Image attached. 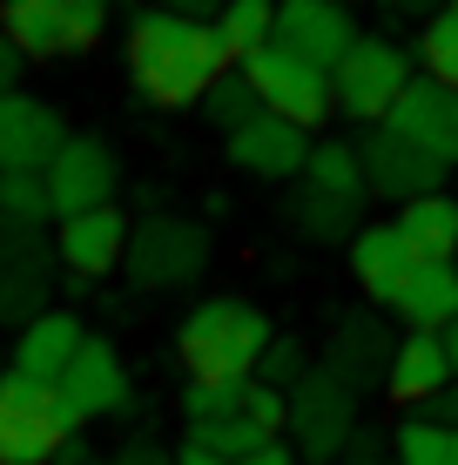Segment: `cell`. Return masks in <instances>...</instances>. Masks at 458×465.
Returning a JSON list of instances; mask_svg holds the SVG:
<instances>
[{
  "label": "cell",
  "mask_w": 458,
  "mask_h": 465,
  "mask_svg": "<svg viewBox=\"0 0 458 465\" xmlns=\"http://www.w3.org/2000/svg\"><path fill=\"white\" fill-rule=\"evenodd\" d=\"M129 74L155 108H189L229 74V54L210 21H182L155 7L129 27Z\"/></svg>",
  "instance_id": "cell-1"
},
{
  "label": "cell",
  "mask_w": 458,
  "mask_h": 465,
  "mask_svg": "<svg viewBox=\"0 0 458 465\" xmlns=\"http://www.w3.org/2000/svg\"><path fill=\"white\" fill-rule=\"evenodd\" d=\"M270 338H277V324L249 297H202L176 331V358H182L189 384H249Z\"/></svg>",
  "instance_id": "cell-2"
},
{
  "label": "cell",
  "mask_w": 458,
  "mask_h": 465,
  "mask_svg": "<svg viewBox=\"0 0 458 465\" xmlns=\"http://www.w3.org/2000/svg\"><path fill=\"white\" fill-rule=\"evenodd\" d=\"M135 291H182L210 270V230L196 216H176V210H155L129 230V256H122Z\"/></svg>",
  "instance_id": "cell-3"
},
{
  "label": "cell",
  "mask_w": 458,
  "mask_h": 465,
  "mask_svg": "<svg viewBox=\"0 0 458 465\" xmlns=\"http://www.w3.org/2000/svg\"><path fill=\"white\" fill-rule=\"evenodd\" d=\"M108 14H115V0H0V35L27 61H61L102 41Z\"/></svg>",
  "instance_id": "cell-4"
},
{
  "label": "cell",
  "mask_w": 458,
  "mask_h": 465,
  "mask_svg": "<svg viewBox=\"0 0 458 465\" xmlns=\"http://www.w3.org/2000/svg\"><path fill=\"white\" fill-rule=\"evenodd\" d=\"M412 82H418V68L391 35H357V47L337 61V74H330V94H337V115L377 128Z\"/></svg>",
  "instance_id": "cell-5"
},
{
  "label": "cell",
  "mask_w": 458,
  "mask_h": 465,
  "mask_svg": "<svg viewBox=\"0 0 458 465\" xmlns=\"http://www.w3.org/2000/svg\"><path fill=\"white\" fill-rule=\"evenodd\" d=\"M243 74L249 88H257V102H263V115H277V122H290V128H324L330 115H337V94H330V74L324 68H310L304 54H290L283 41H270L257 61H243Z\"/></svg>",
  "instance_id": "cell-6"
},
{
  "label": "cell",
  "mask_w": 458,
  "mask_h": 465,
  "mask_svg": "<svg viewBox=\"0 0 458 465\" xmlns=\"http://www.w3.org/2000/svg\"><path fill=\"white\" fill-rule=\"evenodd\" d=\"M290 452L297 459H317V465H337L344 445L357 439V391H344L324 364H310L304 378L290 384Z\"/></svg>",
  "instance_id": "cell-7"
},
{
  "label": "cell",
  "mask_w": 458,
  "mask_h": 465,
  "mask_svg": "<svg viewBox=\"0 0 458 465\" xmlns=\"http://www.w3.org/2000/svg\"><path fill=\"white\" fill-rule=\"evenodd\" d=\"M74 425L61 419V398L41 384L0 371V465H54L68 452Z\"/></svg>",
  "instance_id": "cell-8"
},
{
  "label": "cell",
  "mask_w": 458,
  "mask_h": 465,
  "mask_svg": "<svg viewBox=\"0 0 458 465\" xmlns=\"http://www.w3.org/2000/svg\"><path fill=\"white\" fill-rule=\"evenodd\" d=\"M54 236L21 230V223L0 216V324H34L54 297Z\"/></svg>",
  "instance_id": "cell-9"
},
{
  "label": "cell",
  "mask_w": 458,
  "mask_h": 465,
  "mask_svg": "<svg viewBox=\"0 0 458 465\" xmlns=\"http://www.w3.org/2000/svg\"><path fill=\"white\" fill-rule=\"evenodd\" d=\"M41 183H47V203H54V223H68V216H88L102 203H115L122 169H115V149L102 135H68L54 149V163L41 169Z\"/></svg>",
  "instance_id": "cell-10"
},
{
  "label": "cell",
  "mask_w": 458,
  "mask_h": 465,
  "mask_svg": "<svg viewBox=\"0 0 458 465\" xmlns=\"http://www.w3.org/2000/svg\"><path fill=\"white\" fill-rule=\"evenodd\" d=\"M391 358H398V344H391V324H385V311L357 303V311H337V317H330L324 371L337 378L344 391H377V384L391 378Z\"/></svg>",
  "instance_id": "cell-11"
},
{
  "label": "cell",
  "mask_w": 458,
  "mask_h": 465,
  "mask_svg": "<svg viewBox=\"0 0 458 465\" xmlns=\"http://www.w3.org/2000/svg\"><path fill=\"white\" fill-rule=\"evenodd\" d=\"M129 230H135V223L122 216V203H102V210L61 223V230H54V263L74 277L68 297H88V283H102L108 270H122V256H129Z\"/></svg>",
  "instance_id": "cell-12"
},
{
  "label": "cell",
  "mask_w": 458,
  "mask_h": 465,
  "mask_svg": "<svg viewBox=\"0 0 458 465\" xmlns=\"http://www.w3.org/2000/svg\"><path fill=\"white\" fill-rule=\"evenodd\" d=\"M54 398H61V419H68L74 431H82L88 419L129 411V364H122V351L108 344V338H82L74 364L54 384Z\"/></svg>",
  "instance_id": "cell-13"
},
{
  "label": "cell",
  "mask_w": 458,
  "mask_h": 465,
  "mask_svg": "<svg viewBox=\"0 0 458 465\" xmlns=\"http://www.w3.org/2000/svg\"><path fill=\"white\" fill-rule=\"evenodd\" d=\"M357 163H365V183H371V196H385V203H418V196H432V189H445V163H432V155L418 149V142H404V135H391V128H365V142H357Z\"/></svg>",
  "instance_id": "cell-14"
},
{
  "label": "cell",
  "mask_w": 458,
  "mask_h": 465,
  "mask_svg": "<svg viewBox=\"0 0 458 465\" xmlns=\"http://www.w3.org/2000/svg\"><path fill=\"white\" fill-rule=\"evenodd\" d=\"M277 41L310 68L337 74V61L357 47V14L344 0H277Z\"/></svg>",
  "instance_id": "cell-15"
},
{
  "label": "cell",
  "mask_w": 458,
  "mask_h": 465,
  "mask_svg": "<svg viewBox=\"0 0 458 465\" xmlns=\"http://www.w3.org/2000/svg\"><path fill=\"white\" fill-rule=\"evenodd\" d=\"M61 142H68V128L41 94H0V175H41Z\"/></svg>",
  "instance_id": "cell-16"
},
{
  "label": "cell",
  "mask_w": 458,
  "mask_h": 465,
  "mask_svg": "<svg viewBox=\"0 0 458 465\" xmlns=\"http://www.w3.org/2000/svg\"><path fill=\"white\" fill-rule=\"evenodd\" d=\"M377 128H391V135H404V142H418L432 163H445L458 169V94L452 88H438V82H418L398 94V108H391Z\"/></svg>",
  "instance_id": "cell-17"
},
{
  "label": "cell",
  "mask_w": 458,
  "mask_h": 465,
  "mask_svg": "<svg viewBox=\"0 0 458 465\" xmlns=\"http://www.w3.org/2000/svg\"><path fill=\"white\" fill-rule=\"evenodd\" d=\"M223 149H229V169L249 175V183H297L310 163V135L277 122V115H257L249 128H236Z\"/></svg>",
  "instance_id": "cell-18"
},
{
  "label": "cell",
  "mask_w": 458,
  "mask_h": 465,
  "mask_svg": "<svg viewBox=\"0 0 458 465\" xmlns=\"http://www.w3.org/2000/svg\"><path fill=\"white\" fill-rule=\"evenodd\" d=\"M344 250H351V277H357V291H365L371 311H391L398 291L412 283V270H418V256L404 250L398 223H365Z\"/></svg>",
  "instance_id": "cell-19"
},
{
  "label": "cell",
  "mask_w": 458,
  "mask_h": 465,
  "mask_svg": "<svg viewBox=\"0 0 458 465\" xmlns=\"http://www.w3.org/2000/svg\"><path fill=\"white\" fill-rule=\"evenodd\" d=\"M82 317L74 311H41L34 324H21L14 331V364L7 371L21 378V384H41V391H54L61 371L74 364V351H82Z\"/></svg>",
  "instance_id": "cell-20"
},
{
  "label": "cell",
  "mask_w": 458,
  "mask_h": 465,
  "mask_svg": "<svg viewBox=\"0 0 458 465\" xmlns=\"http://www.w3.org/2000/svg\"><path fill=\"white\" fill-rule=\"evenodd\" d=\"M445 384H452L445 338L404 331V338H398V358H391V378H385V398H391V405H412V411H424L438 391H445Z\"/></svg>",
  "instance_id": "cell-21"
},
{
  "label": "cell",
  "mask_w": 458,
  "mask_h": 465,
  "mask_svg": "<svg viewBox=\"0 0 458 465\" xmlns=\"http://www.w3.org/2000/svg\"><path fill=\"white\" fill-rule=\"evenodd\" d=\"M391 317H398L404 331H424V338H438L445 324H458V263H418L412 283L391 303Z\"/></svg>",
  "instance_id": "cell-22"
},
{
  "label": "cell",
  "mask_w": 458,
  "mask_h": 465,
  "mask_svg": "<svg viewBox=\"0 0 458 465\" xmlns=\"http://www.w3.org/2000/svg\"><path fill=\"white\" fill-rule=\"evenodd\" d=\"M391 223H398L404 250H412L418 263H458V196L452 189H432V196L404 203Z\"/></svg>",
  "instance_id": "cell-23"
},
{
  "label": "cell",
  "mask_w": 458,
  "mask_h": 465,
  "mask_svg": "<svg viewBox=\"0 0 458 465\" xmlns=\"http://www.w3.org/2000/svg\"><path fill=\"white\" fill-rule=\"evenodd\" d=\"M290 230L304 243H351L365 230V203H344V196L310 189V183H290Z\"/></svg>",
  "instance_id": "cell-24"
},
{
  "label": "cell",
  "mask_w": 458,
  "mask_h": 465,
  "mask_svg": "<svg viewBox=\"0 0 458 465\" xmlns=\"http://www.w3.org/2000/svg\"><path fill=\"white\" fill-rule=\"evenodd\" d=\"M216 41H223L229 68H243V61H257L263 47L277 41V0H223V14H216Z\"/></svg>",
  "instance_id": "cell-25"
},
{
  "label": "cell",
  "mask_w": 458,
  "mask_h": 465,
  "mask_svg": "<svg viewBox=\"0 0 458 465\" xmlns=\"http://www.w3.org/2000/svg\"><path fill=\"white\" fill-rule=\"evenodd\" d=\"M297 183L324 189V196H344V203H365V196H371L365 163H357V142H344V135L310 142V163H304V175H297Z\"/></svg>",
  "instance_id": "cell-26"
},
{
  "label": "cell",
  "mask_w": 458,
  "mask_h": 465,
  "mask_svg": "<svg viewBox=\"0 0 458 465\" xmlns=\"http://www.w3.org/2000/svg\"><path fill=\"white\" fill-rule=\"evenodd\" d=\"M257 115H263V102H257V88H249L236 68H229V74H223V82H216L210 94H202V122H210L223 142L236 135V128H249Z\"/></svg>",
  "instance_id": "cell-27"
},
{
  "label": "cell",
  "mask_w": 458,
  "mask_h": 465,
  "mask_svg": "<svg viewBox=\"0 0 458 465\" xmlns=\"http://www.w3.org/2000/svg\"><path fill=\"white\" fill-rule=\"evenodd\" d=\"M418 74L458 94V14L452 7L424 21V35H418Z\"/></svg>",
  "instance_id": "cell-28"
},
{
  "label": "cell",
  "mask_w": 458,
  "mask_h": 465,
  "mask_svg": "<svg viewBox=\"0 0 458 465\" xmlns=\"http://www.w3.org/2000/svg\"><path fill=\"white\" fill-rule=\"evenodd\" d=\"M391 459L398 465H458V445L445 425H432L424 411H412L398 431H391Z\"/></svg>",
  "instance_id": "cell-29"
},
{
  "label": "cell",
  "mask_w": 458,
  "mask_h": 465,
  "mask_svg": "<svg viewBox=\"0 0 458 465\" xmlns=\"http://www.w3.org/2000/svg\"><path fill=\"white\" fill-rule=\"evenodd\" d=\"M182 445H202V452H216V459H249V452H257V445H270V439H263V431L257 425H249L243 419V411H229V419H202V425H189V439Z\"/></svg>",
  "instance_id": "cell-30"
},
{
  "label": "cell",
  "mask_w": 458,
  "mask_h": 465,
  "mask_svg": "<svg viewBox=\"0 0 458 465\" xmlns=\"http://www.w3.org/2000/svg\"><path fill=\"white\" fill-rule=\"evenodd\" d=\"M0 216L21 223V230H41V223H54L47 183H41V175H0Z\"/></svg>",
  "instance_id": "cell-31"
},
{
  "label": "cell",
  "mask_w": 458,
  "mask_h": 465,
  "mask_svg": "<svg viewBox=\"0 0 458 465\" xmlns=\"http://www.w3.org/2000/svg\"><path fill=\"white\" fill-rule=\"evenodd\" d=\"M310 371V358H304V344L290 338V331H277L270 344H263V358H257V384H270V391L290 398V384Z\"/></svg>",
  "instance_id": "cell-32"
},
{
  "label": "cell",
  "mask_w": 458,
  "mask_h": 465,
  "mask_svg": "<svg viewBox=\"0 0 458 465\" xmlns=\"http://www.w3.org/2000/svg\"><path fill=\"white\" fill-rule=\"evenodd\" d=\"M236 411H243V419L257 425L263 439H283V431H290V398L270 391V384H257V378L243 384V405H236Z\"/></svg>",
  "instance_id": "cell-33"
},
{
  "label": "cell",
  "mask_w": 458,
  "mask_h": 465,
  "mask_svg": "<svg viewBox=\"0 0 458 465\" xmlns=\"http://www.w3.org/2000/svg\"><path fill=\"white\" fill-rule=\"evenodd\" d=\"M243 405V384H182V419L202 425V419H229Z\"/></svg>",
  "instance_id": "cell-34"
},
{
  "label": "cell",
  "mask_w": 458,
  "mask_h": 465,
  "mask_svg": "<svg viewBox=\"0 0 458 465\" xmlns=\"http://www.w3.org/2000/svg\"><path fill=\"white\" fill-rule=\"evenodd\" d=\"M385 459H391V439H377V431L357 425V439L344 445V459H337V465H385Z\"/></svg>",
  "instance_id": "cell-35"
},
{
  "label": "cell",
  "mask_w": 458,
  "mask_h": 465,
  "mask_svg": "<svg viewBox=\"0 0 458 465\" xmlns=\"http://www.w3.org/2000/svg\"><path fill=\"white\" fill-rule=\"evenodd\" d=\"M21 74H27V54L0 35V94H21Z\"/></svg>",
  "instance_id": "cell-36"
},
{
  "label": "cell",
  "mask_w": 458,
  "mask_h": 465,
  "mask_svg": "<svg viewBox=\"0 0 458 465\" xmlns=\"http://www.w3.org/2000/svg\"><path fill=\"white\" fill-rule=\"evenodd\" d=\"M391 21H432V14H445V0H385Z\"/></svg>",
  "instance_id": "cell-37"
},
{
  "label": "cell",
  "mask_w": 458,
  "mask_h": 465,
  "mask_svg": "<svg viewBox=\"0 0 458 465\" xmlns=\"http://www.w3.org/2000/svg\"><path fill=\"white\" fill-rule=\"evenodd\" d=\"M424 419H432V425H445V431H458V384H445V391H438L432 405H424Z\"/></svg>",
  "instance_id": "cell-38"
},
{
  "label": "cell",
  "mask_w": 458,
  "mask_h": 465,
  "mask_svg": "<svg viewBox=\"0 0 458 465\" xmlns=\"http://www.w3.org/2000/svg\"><path fill=\"white\" fill-rule=\"evenodd\" d=\"M115 465H176V452H162V445L141 439V445H122V459H115Z\"/></svg>",
  "instance_id": "cell-39"
},
{
  "label": "cell",
  "mask_w": 458,
  "mask_h": 465,
  "mask_svg": "<svg viewBox=\"0 0 458 465\" xmlns=\"http://www.w3.org/2000/svg\"><path fill=\"white\" fill-rule=\"evenodd\" d=\"M162 14H182V21H216L223 0H162Z\"/></svg>",
  "instance_id": "cell-40"
},
{
  "label": "cell",
  "mask_w": 458,
  "mask_h": 465,
  "mask_svg": "<svg viewBox=\"0 0 458 465\" xmlns=\"http://www.w3.org/2000/svg\"><path fill=\"white\" fill-rule=\"evenodd\" d=\"M236 465H297V452H290L283 439H270V445H257V452H249V459H236Z\"/></svg>",
  "instance_id": "cell-41"
},
{
  "label": "cell",
  "mask_w": 458,
  "mask_h": 465,
  "mask_svg": "<svg viewBox=\"0 0 458 465\" xmlns=\"http://www.w3.org/2000/svg\"><path fill=\"white\" fill-rule=\"evenodd\" d=\"M54 465H115V459H88V445H82V439H68V452H61Z\"/></svg>",
  "instance_id": "cell-42"
},
{
  "label": "cell",
  "mask_w": 458,
  "mask_h": 465,
  "mask_svg": "<svg viewBox=\"0 0 458 465\" xmlns=\"http://www.w3.org/2000/svg\"><path fill=\"white\" fill-rule=\"evenodd\" d=\"M176 465H229V459H216V452H202V445H182Z\"/></svg>",
  "instance_id": "cell-43"
},
{
  "label": "cell",
  "mask_w": 458,
  "mask_h": 465,
  "mask_svg": "<svg viewBox=\"0 0 458 465\" xmlns=\"http://www.w3.org/2000/svg\"><path fill=\"white\" fill-rule=\"evenodd\" d=\"M438 338H445V364H452V384H458V324H445Z\"/></svg>",
  "instance_id": "cell-44"
},
{
  "label": "cell",
  "mask_w": 458,
  "mask_h": 465,
  "mask_svg": "<svg viewBox=\"0 0 458 465\" xmlns=\"http://www.w3.org/2000/svg\"><path fill=\"white\" fill-rule=\"evenodd\" d=\"M445 7H452V14H458V0H445Z\"/></svg>",
  "instance_id": "cell-45"
},
{
  "label": "cell",
  "mask_w": 458,
  "mask_h": 465,
  "mask_svg": "<svg viewBox=\"0 0 458 465\" xmlns=\"http://www.w3.org/2000/svg\"><path fill=\"white\" fill-rule=\"evenodd\" d=\"M452 445H458V431H452Z\"/></svg>",
  "instance_id": "cell-46"
}]
</instances>
